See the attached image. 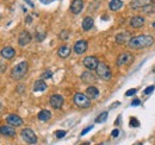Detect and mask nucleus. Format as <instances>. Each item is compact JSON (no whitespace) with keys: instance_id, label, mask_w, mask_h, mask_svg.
<instances>
[{"instance_id":"obj_11","label":"nucleus","mask_w":155,"mask_h":145,"mask_svg":"<svg viewBox=\"0 0 155 145\" xmlns=\"http://www.w3.org/2000/svg\"><path fill=\"white\" fill-rule=\"evenodd\" d=\"M6 121H7L8 125H11V126L13 127H18L23 125V119L20 118L19 115H17V114H10L6 118Z\"/></svg>"},{"instance_id":"obj_5","label":"nucleus","mask_w":155,"mask_h":145,"mask_svg":"<svg viewBox=\"0 0 155 145\" xmlns=\"http://www.w3.org/2000/svg\"><path fill=\"white\" fill-rule=\"evenodd\" d=\"M20 136H21L23 140H25L28 144H36L37 143V136H36V133L31 128H29V127L23 128L21 132H20Z\"/></svg>"},{"instance_id":"obj_38","label":"nucleus","mask_w":155,"mask_h":145,"mask_svg":"<svg viewBox=\"0 0 155 145\" xmlns=\"http://www.w3.org/2000/svg\"><path fill=\"white\" fill-rule=\"evenodd\" d=\"M31 21H32V18H31L30 16H28V17H26V23L29 24V23H31Z\"/></svg>"},{"instance_id":"obj_32","label":"nucleus","mask_w":155,"mask_h":145,"mask_svg":"<svg viewBox=\"0 0 155 145\" xmlns=\"http://www.w3.org/2000/svg\"><path fill=\"white\" fill-rule=\"evenodd\" d=\"M92 128H93V125H91V126H87L86 128H84V130L81 131V136H85V134H86L88 131H91Z\"/></svg>"},{"instance_id":"obj_2","label":"nucleus","mask_w":155,"mask_h":145,"mask_svg":"<svg viewBox=\"0 0 155 145\" xmlns=\"http://www.w3.org/2000/svg\"><path fill=\"white\" fill-rule=\"evenodd\" d=\"M28 70H29V64H28V62L23 61V62L18 63V64L12 69V72H11V77H12L13 80H21V79L26 75Z\"/></svg>"},{"instance_id":"obj_3","label":"nucleus","mask_w":155,"mask_h":145,"mask_svg":"<svg viewBox=\"0 0 155 145\" xmlns=\"http://www.w3.org/2000/svg\"><path fill=\"white\" fill-rule=\"evenodd\" d=\"M96 72H97L98 76H99L100 79L105 80V81H109V80H111V79H112V72H111V69H110V68L107 67V64H105L104 62H99V64H98Z\"/></svg>"},{"instance_id":"obj_44","label":"nucleus","mask_w":155,"mask_h":145,"mask_svg":"<svg viewBox=\"0 0 155 145\" xmlns=\"http://www.w3.org/2000/svg\"><path fill=\"white\" fill-rule=\"evenodd\" d=\"M154 72H155V68H154Z\"/></svg>"},{"instance_id":"obj_21","label":"nucleus","mask_w":155,"mask_h":145,"mask_svg":"<svg viewBox=\"0 0 155 145\" xmlns=\"http://www.w3.org/2000/svg\"><path fill=\"white\" fill-rule=\"evenodd\" d=\"M32 89H34V92H44L47 89V83H45L42 79H41V80H37V81H35Z\"/></svg>"},{"instance_id":"obj_10","label":"nucleus","mask_w":155,"mask_h":145,"mask_svg":"<svg viewBox=\"0 0 155 145\" xmlns=\"http://www.w3.org/2000/svg\"><path fill=\"white\" fill-rule=\"evenodd\" d=\"M87 48H88L87 42H86V40H84V39H80V40H78L77 43L74 44V48H73V49H74L75 54L82 55L87 51Z\"/></svg>"},{"instance_id":"obj_36","label":"nucleus","mask_w":155,"mask_h":145,"mask_svg":"<svg viewBox=\"0 0 155 145\" xmlns=\"http://www.w3.org/2000/svg\"><path fill=\"white\" fill-rule=\"evenodd\" d=\"M118 134H119V131H118V130H114V131L111 132V136H112V137H117Z\"/></svg>"},{"instance_id":"obj_18","label":"nucleus","mask_w":155,"mask_h":145,"mask_svg":"<svg viewBox=\"0 0 155 145\" xmlns=\"http://www.w3.org/2000/svg\"><path fill=\"white\" fill-rule=\"evenodd\" d=\"M93 25H94V20H93L92 17H85L84 20H82V23H81V27H82L84 31L91 30L93 27Z\"/></svg>"},{"instance_id":"obj_43","label":"nucleus","mask_w":155,"mask_h":145,"mask_svg":"<svg viewBox=\"0 0 155 145\" xmlns=\"http://www.w3.org/2000/svg\"><path fill=\"white\" fill-rule=\"evenodd\" d=\"M153 26H154V27H155V23H154V24H153Z\"/></svg>"},{"instance_id":"obj_19","label":"nucleus","mask_w":155,"mask_h":145,"mask_svg":"<svg viewBox=\"0 0 155 145\" xmlns=\"http://www.w3.org/2000/svg\"><path fill=\"white\" fill-rule=\"evenodd\" d=\"M129 39H130V34H129V32L123 31V32H120V34L116 35V43L117 44H124L127 40L129 42Z\"/></svg>"},{"instance_id":"obj_8","label":"nucleus","mask_w":155,"mask_h":145,"mask_svg":"<svg viewBox=\"0 0 155 145\" xmlns=\"http://www.w3.org/2000/svg\"><path fill=\"white\" fill-rule=\"evenodd\" d=\"M49 104H50V106H51L53 108L60 109L63 106V98H62V95H60V94H54V95H51L50 99H49Z\"/></svg>"},{"instance_id":"obj_26","label":"nucleus","mask_w":155,"mask_h":145,"mask_svg":"<svg viewBox=\"0 0 155 145\" xmlns=\"http://www.w3.org/2000/svg\"><path fill=\"white\" fill-rule=\"evenodd\" d=\"M106 119H107V112H103V113H100L97 118H96V123H97V124L104 123Z\"/></svg>"},{"instance_id":"obj_9","label":"nucleus","mask_w":155,"mask_h":145,"mask_svg":"<svg viewBox=\"0 0 155 145\" xmlns=\"http://www.w3.org/2000/svg\"><path fill=\"white\" fill-rule=\"evenodd\" d=\"M155 2V0H133L131 4H130V7L135 11H140L141 8H143L144 6L147 5H150Z\"/></svg>"},{"instance_id":"obj_29","label":"nucleus","mask_w":155,"mask_h":145,"mask_svg":"<svg viewBox=\"0 0 155 145\" xmlns=\"http://www.w3.org/2000/svg\"><path fill=\"white\" fill-rule=\"evenodd\" d=\"M42 79H50L53 76V72L51 70H45L44 72H42Z\"/></svg>"},{"instance_id":"obj_25","label":"nucleus","mask_w":155,"mask_h":145,"mask_svg":"<svg viewBox=\"0 0 155 145\" xmlns=\"http://www.w3.org/2000/svg\"><path fill=\"white\" fill-rule=\"evenodd\" d=\"M141 12L142 13H153V12H155V2L150 4V5H147L143 8H141Z\"/></svg>"},{"instance_id":"obj_1","label":"nucleus","mask_w":155,"mask_h":145,"mask_svg":"<svg viewBox=\"0 0 155 145\" xmlns=\"http://www.w3.org/2000/svg\"><path fill=\"white\" fill-rule=\"evenodd\" d=\"M154 44V38L149 35H138L131 37L128 42V45L130 49L138 50V49H146L150 48Z\"/></svg>"},{"instance_id":"obj_37","label":"nucleus","mask_w":155,"mask_h":145,"mask_svg":"<svg viewBox=\"0 0 155 145\" xmlns=\"http://www.w3.org/2000/svg\"><path fill=\"white\" fill-rule=\"evenodd\" d=\"M24 91H25V86H24V85H19V87H18V92L21 93V92H24Z\"/></svg>"},{"instance_id":"obj_35","label":"nucleus","mask_w":155,"mask_h":145,"mask_svg":"<svg viewBox=\"0 0 155 145\" xmlns=\"http://www.w3.org/2000/svg\"><path fill=\"white\" fill-rule=\"evenodd\" d=\"M6 70V64H4L2 62H0V72H4Z\"/></svg>"},{"instance_id":"obj_40","label":"nucleus","mask_w":155,"mask_h":145,"mask_svg":"<svg viewBox=\"0 0 155 145\" xmlns=\"http://www.w3.org/2000/svg\"><path fill=\"white\" fill-rule=\"evenodd\" d=\"M118 105H119V102H115V104H114V106H112V108H115V107H117Z\"/></svg>"},{"instance_id":"obj_31","label":"nucleus","mask_w":155,"mask_h":145,"mask_svg":"<svg viewBox=\"0 0 155 145\" xmlns=\"http://www.w3.org/2000/svg\"><path fill=\"white\" fill-rule=\"evenodd\" d=\"M154 89H155V86H150V87H147V88L144 89V92H143V93H144L146 95H149V94L154 91Z\"/></svg>"},{"instance_id":"obj_41","label":"nucleus","mask_w":155,"mask_h":145,"mask_svg":"<svg viewBox=\"0 0 155 145\" xmlns=\"http://www.w3.org/2000/svg\"><path fill=\"white\" fill-rule=\"evenodd\" d=\"M133 145H143V144H142V143H140V142H138V143H135V144H133Z\"/></svg>"},{"instance_id":"obj_6","label":"nucleus","mask_w":155,"mask_h":145,"mask_svg":"<svg viewBox=\"0 0 155 145\" xmlns=\"http://www.w3.org/2000/svg\"><path fill=\"white\" fill-rule=\"evenodd\" d=\"M134 62V55L130 54V53H123L118 56L117 58V67H123V66H128V64H131Z\"/></svg>"},{"instance_id":"obj_22","label":"nucleus","mask_w":155,"mask_h":145,"mask_svg":"<svg viewBox=\"0 0 155 145\" xmlns=\"http://www.w3.org/2000/svg\"><path fill=\"white\" fill-rule=\"evenodd\" d=\"M86 95H87L90 99H97L98 96H99V91H98L97 87L90 86V87L86 89Z\"/></svg>"},{"instance_id":"obj_15","label":"nucleus","mask_w":155,"mask_h":145,"mask_svg":"<svg viewBox=\"0 0 155 145\" xmlns=\"http://www.w3.org/2000/svg\"><path fill=\"white\" fill-rule=\"evenodd\" d=\"M144 23H146V20H144V17H142V16H135L130 19V26L134 29L142 27L144 25Z\"/></svg>"},{"instance_id":"obj_30","label":"nucleus","mask_w":155,"mask_h":145,"mask_svg":"<svg viewBox=\"0 0 155 145\" xmlns=\"http://www.w3.org/2000/svg\"><path fill=\"white\" fill-rule=\"evenodd\" d=\"M60 39H63V40H67L68 39V31L67 30H63L60 34Z\"/></svg>"},{"instance_id":"obj_20","label":"nucleus","mask_w":155,"mask_h":145,"mask_svg":"<svg viewBox=\"0 0 155 145\" xmlns=\"http://www.w3.org/2000/svg\"><path fill=\"white\" fill-rule=\"evenodd\" d=\"M71 51H72V50H71L69 47H67V45H61L58 50V55L60 57H62V58H67V57L71 55Z\"/></svg>"},{"instance_id":"obj_17","label":"nucleus","mask_w":155,"mask_h":145,"mask_svg":"<svg viewBox=\"0 0 155 145\" xmlns=\"http://www.w3.org/2000/svg\"><path fill=\"white\" fill-rule=\"evenodd\" d=\"M81 80L87 85H92L96 82V76L91 72V70H87V72H84L81 74Z\"/></svg>"},{"instance_id":"obj_33","label":"nucleus","mask_w":155,"mask_h":145,"mask_svg":"<svg viewBox=\"0 0 155 145\" xmlns=\"http://www.w3.org/2000/svg\"><path fill=\"white\" fill-rule=\"evenodd\" d=\"M136 89L135 88H133V89H129V91H127V93H125V96H131V95H134L136 93Z\"/></svg>"},{"instance_id":"obj_23","label":"nucleus","mask_w":155,"mask_h":145,"mask_svg":"<svg viewBox=\"0 0 155 145\" xmlns=\"http://www.w3.org/2000/svg\"><path fill=\"white\" fill-rule=\"evenodd\" d=\"M37 117H38V119L41 121H48V120H50V118H51V113H50V111H48V109H42L38 113Z\"/></svg>"},{"instance_id":"obj_42","label":"nucleus","mask_w":155,"mask_h":145,"mask_svg":"<svg viewBox=\"0 0 155 145\" xmlns=\"http://www.w3.org/2000/svg\"><path fill=\"white\" fill-rule=\"evenodd\" d=\"M84 145H90V143H88V142H87V143H85V144Z\"/></svg>"},{"instance_id":"obj_28","label":"nucleus","mask_w":155,"mask_h":145,"mask_svg":"<svg viewBox=\"0 0 155 145\" xmlns=\"http://www.w3.org/2000/svg\"><path fill=\"white\" fill-rule=\"evenodd\" d=\"M66 133H67L66 131H63V130H58V131L55 132V137L58 138V139H60V138H63V137L66 136Z\"/></svg>"},{"instance_id":"obj_27","label":"nucleus","mask_w":155,"mask_h":145,"mask_svg":"<svg viewBox=\"0 0 155 145\" xmlns=\"http://www.w3.org/2000/svg\"><path fill=\"white\" fill-rule=\"evenodd\" d=\"M129 124H130V126H133V127H138L140 126V121L136 119V118H130V120H129Z\"/></svg>"},{"instance_id":"obj_12","label":"nucleus","mask_w":155,"mask_h":145,"mask_svg":"<svg viewBox=\"0 0 155 145\" xmlns=\"http://www.w3.org/2000/svg\"><path fill=\"white\" fill-rule=\"evenodd\" d=\"M31 35L28 32V31H21L19 34V36H18V44H19L20 47H25V45H28L30 42H31Z\"/></svg>"},{"instance_id":"obj_14","label":"nucleus","mask_w":155,"mask_h":145,"mask_svg":"<svg viewBox=\"0 0 155 145\" xmlns=\"http://www.w3.org/2000/svg\"><path fill=\"white\" fill-rule=\"evenodd\" d=\"M84 8V1L82 0H73L71 4V12L73 14H79Z\"/></svg>"},{"instance_id":"obj_34","label":"nucleus","mask_w":155,"mask_h":145,"mask_svg":"<svg viewBox=\"0 0 155 145\" xmlns=\"http://www.w3.org/2000/svg\"><path fill=\"white\" fill-rule=\"evenodd\" d=\"M138 105H141V100H138V99H135V100H133V102H131V106H138Z\"/></svg>"},{"instance_id":"obj_7","label":"nucleus","mask_w":155,"mask_h":145,"mask_svg":"<svg viewBox=\"0 0 155 145\" xmlns=\"http://www.w3.org/2000/svg\"><path fill=\"white\" fill-rule=\"evenodd\" d=\"M98 64H99V61H98L97 57H94V56H87V57L84 58V66L88 70H91V72L97 69Z\"/></svg>"},{"instance_id":"obj_16","label":"nucleus","mask_w":155,"mask_h":145,"mask_svg":"<svg viewBox=\"0 0 155 145\" xmlns=\"http://www.w3.org/2000/svg\"><path fill=\"white\" fill-rule=\"evenodd\" d=\"M0 55H1V57L6 58V60H12V58L15 57V55H16V51H15V49L11 48V47H5V48L1 49Z\"/></svg>"},{"instance_id":"obj_24","label":"nucleus","mask_w":155,"mask_h":145,"mask_svg":"<svg viewBox=\"0 0 155 145\" xmlns=\"http://www.w3.org/2000/svg\"><path fill=\"white\" fill-rule=\"evenodd\" d=\"M123 6V1L122 0H111L110 4H109V7L111 11H118L120 10Z\"/></svg>"},{"instance_id":"obj_4","label":"nucleus","mask_w":155,"mask_h":145,"mask_svg":"<svg viewBox=\"0 0 155 145\" xmlns=\"http://www.w3.org/2000/svg\"><path fill=\"white\" fill-rule=\"evenodd\" d=\"M74 104L80 108H88L91 106V99L82 93H77L74 95Z\"/></svg>"},{"instance_id":"obj_39","label":"nucleus","mask_w":155,"mask_h":145,"mask_svg":"<svg viewBox=\"0 0 155 145\" xmlns=\"http://www.w3.org/2000/svg\"><path fill=\"white\" fill-rule=\"evenodd\" d=\"M53 0H41V2H43V4H49V2H51Z\"/></svg>"},{"instance_id":"obj_13","label":"nucleus","mask_w":155,"mask_h":145,"mask_svg":"<svg viewBox=\"0 0 155 145\" xmlns=\"http://www.w3.org/2000/svg\"><path fill=\"white\" fill-rule=\"evenodd\" d=\"M0 134L4 137H15L16 130L11 125H2V126H0Z\"/></svg>"}]
</instances>
